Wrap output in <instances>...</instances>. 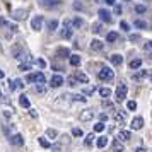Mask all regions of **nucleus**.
<instances>
[{"mask_svg": "<svg viewBox=\"0 0 152 152\" xmlns=\"http://www.w3.org/2000/svg\"><path fill=\"white\" fill-rule=\"evenodd\" d=\"M69 145H70V138L67 137V135H63V137H60L55 144H51L50 147H51L53 152H65V149H67Z\"/></svg>", "mask_w": 152, "mask_h": 152, "instance_id": "obj_1", "label": "nucleus"}, {"mask_svg": "<svg viewBox=\"0 0 152 152\" xmlns=\"http://www.w3.org/2000/svg\"><path fill=\"white\" fill-rule=\"evenodd\" d=\"M126 92H128L126 86H125V84H120V86L116 87V97H115V99H116L118 103L125 101V99H126Z\"/></svg>", "mask_w": 152, "mask_h": 152, "instance_id": "obj_2", "label": "nucleus"}, {"mask_svg": "<svg viewBox=\"0 0 152 152\" xmlns=\"http://www.w3.org/2000/svg\"><path fill=\"white\" fill-rule=\"evenodd\" d=\"M45 75H43L41 72H38V74H31V75H28V82H34L38 84V86H43L45 84Z\"/></svg>", "mask_w": 152, "mask_h": 152, "instance_id": "obj_3", "label": "nucleus"}, {"mask_svg": "<svg viewBox=\"0 0 152 152\" xmlns=\"http://www.w3.org/2000/svg\"><path fill=\"white\" fill-rule=\"evenodd\" d=\"M97 77L101 79V80H111L113 77H115V74H113V70L108 69V67H104V69L99 70V74H97Z\"/></svg>", "mask_w": 152, "mask_h": 152, "instance_id": "obj_4", "label": "nucleus"}, {"mask_svg": "<svg viewBox=\"0 0 152 152\" xmlns=\"http://www.w3.org/2000/svg\"><path fill=\"white\" fill-rule=\"evenodd\" d=\"M72 33H74V29H72V22L65 21L63 22V29H62V38L69 39V38H72Z\"/></svg>", "mask_w": 152, "mask_h": 152, "instance_id": "obj_5", "label": "nucleus"}, {"mask_svg": "<svg viewBox=\"0 0 152 152\" xmlns=\"http://www.w3.org/2000/svg\"><path fill=\"white\" fill-rule=\"evenodd\" d=\"M43 22H45V17H43V15H36L34 19L31 21V29H34V31H41L43 29Z\"/></svg>", "mask_w": 152, "mask_h": 152, "instance_id": "obj_6", "label": "nucleus"}, {"mask_svg": "<svg viewBox=\"0 0 152 152\" xmlns=\"http://www.w3.org/2000/svg\"><path fill=\"white\" fill-rule=\"evenodd\" d=\"M9 140H10V144H12V145H17V147H21V145H24V137H22L21 133H15V135H10V137H9Z\"/></svg>", "mask_w": 152, "mask_h": 152, "instance_id": "obj_7", "label": "nucleus"}, {"mask_svg": "<svg viewBox=\"0 0 152 152\" xmlns=\"http://www.w3.org/2000/svg\"><path fill=\"white\" fill-rule=\"evenodd\" d=\"M12 17H14L15 21H24L26 17H28V10H24V9H17L12 12Z\"/></svg>", "mask_w": 152, "mask_h": 152, "instance_id": "obj_8", "label": "nucleus"}, {"mask_svg": "<svg viewBox=\"0 0 152 152\" xmlns=\"http://www.w3.org/2000/svg\"><path fill=\"white\" fill-rule=\"evenodd\" d=\"M133 130H140L142 126H144V118L142 116H135L133 120H132V125H130Z\"/></svg>", "mask_w": 152, "mask_h": 152, "instance_id": "obj_9", "label": "nucleus"}, {"mask_svg": "<svg viewBox=\"0 0 152 152\" xmlns=\"http://www.w3.org/2000/svg\"><path fill=\"white\" fill-rule=\"evenodd\" d=\"M79 118H80V121H91V120L94 118V111L92 110H84Z\"/></svg>", "mask_w": 152, "mask_h": 152, "instance_id": "obj_10", "label": "nucleus"}, {"mask_svg": "<svg viewBox=\"0 0 152 152\" xmlns=\"http://www.w3.org/2000/svg\"><path fill=\"white\" fill-rule=\"evenodd\" d=\"M62 84H63V77L62 75H53L51 80H50V86H51V87H60Z\"/></svg>", "mask_w": 152, "mask_h": 152, "instance_id": "obj_11", "label": "nucleus"}, {"mask_svg": "<svg viewBox=\"0 0 152 152\" xmlns=\"http://www.w3.org/2000/svg\"><path fill=\"white\" fill-rule=\"evenodd\" d=\"M99 17H101V21L103 22H111V14L106 10V9H99Z\"/></svg>", "mask_w": 152, "mask_h": 152, "instance_id": "obj_12", "label": "nucleus"}, {"mask_svg": "<svg viewBox=\"0 0 152 152\" xmlns=\"http://www.w3.org/2000/svg\"><path fill=\"white\" fill-rule=\"evenodd\" d=\"M104 48L103 41H99V39H92L91 41V50H94V51H101Z\"/></svg>", "mask_w": 152, "mask_h": 152, "instance_id": "obj_13", "label": "nucleus"}, {"mask_svg": "<svg viewBox=\"0 0 152 152\" xmlns=\"http://www.w3.org/2000/svg\"><path fill=\"white\" fill-rule=\"evenodd\" d=\"M39 4H41L43 7L50 9V7H55V5H58L60 2H58V0H39Z\"/></svg>", "mask_w": 152, "mask_h": 152, "instance_id": "obj_14", "label": "nucleus"}, {"mask_svg": "<svg viewBox=\"0 0 152 152\" xmlns=\"http://www.w3.org/2000/svg\"><path fill=\"white\" fill-rule=\"evenodd\" d=\"M110 60H111V63H113V65H121V63H123V56L118 55V53H115V55L110 56Z\"/></svg>", "mask_w": 152, "mask_h": 152, "instance_id": "obj_15", "label": "nucleus"}, {"mask_svg": "<svg viewBox=\"0 0 152 152\" xmlns=\"http://www.w3.org/2000/svg\"><path fill=\"white\" fill-rule=\"evenodd\" d=\"M118 138H120V140H123V142H126V140H130V138H132V133H130V132H126V130H121L120 133H118Z\"/></svg>", "mask_w": 152, "mask_h": 152, "instance_id": "obj_16", "label": "nucleus"}, {"mask_svg": "<svg viewBox=\"0 0 152 152\" xmlns=\"http://www.w3.org/2000/svg\"><path fill=\"white\" fill-rule=\"evenodd\" d=\"M56 55H58V58H69V56H70V51H69L67 48H58Z\"/></svg>", "mask_w": 152, "mask_h": 152, "instance_id": "obj_17", "label": "nucleus"}, {"mask_svg": "<svg viewBox=\"0 0 152 152\" xmlns=\"http://www.w3.org/2000/svg\"><path fill=\"white\" fill-rule=\"evenodd\" d=\"M140 65H142V60H140V58H133V60L130 62V69L132 70H138Z\"/></svg>", "mask_w": 152, "mask_h": 152, "instance_id": "obj_18", "label": "nucleus"}, {"mask_svg": "<svg viewBox=\"0 0 152 152\" xmlns=\"http://www.w3.org/2000/svg\"><path fill=\"white\" fill-rule=\"evenodd\" d=\"M19 104H21L22 108H31V103H29V99L24 94H22L21 97H19Z\"/></svg>", "mask_w": 152, "mask_h": 152, "instance_id": "obj_19", "label": "nucleus"}, {"mask_svg": "<svg viewBox=\"0 0 152 152\" xmlns=\"http://www.w3.org/2000/svg\"><path fill=\"white\" fill-rule=\"evenodd\" d=\"M96 145L99 147V149H104V147L108 145V138H106V137H99L96 140Z\"/></svg>", "mask_w": 152, "mask_h": 152, "instance_id": "obj_20", "label": "nucleus"}, {"mask_svg": "<svg viewBox=\"0 0 152 152\" xmlns=\"http://www.w3.org/2000/svg\"><path fill=\"white\" fill-rule=\"evenodd\" d=\"M113 152H125V147L120 144V140H115L113 142Z\"/></svg>", "mask_w": 152, "mask_h": 152, "instance_id": "obj_21", "label": "nucleus"}, {"mask_svg": "<svg viewBox=\"0 0 152 152\" xmlns=\"http://www.w3.org/2000/svg\"><path fill=\"white\" fill-rule=\"evenodd\" d=\"M115 121H116L120 126L125 125V115H123V113H116V115H115Z\"/></svg>", "mask_w": 152, "mask_h": 152, "instance_id": "obj_22", "label": "nucleus"}, {"mask_svg": "<svg viewBox=\"0 0 152 152\" xmlns=\"http://www.w3.org/2000/svg\"><path fill=\"white\" fill-rule=\"evenodd\" d=\"M69 58H70V63H72L74 67H77V65L80 63V56H79V55H70Z\"/></svg>", "mask_w": 152, "mask_h": 152, "instance_id": "obj_23", "label": "nucleus"}, {"mask_svg": "<svg viewBox=\"0 0 152 152\" xmlns=\"http://www.w3.org/2000/svg\"><path fill=\"white\" fill-rule=\"evenodd\" d=\"M46 137L48 138H56L58 137V132H56L55 128H48V130H46Z\"/></svg>", "mask_w": 152, "mask_h": 152, "instance_id": "obj_24", "label": "nucleus"}, {"mask_svg": "<svg viewBox=\"0 0 152 152\" xmlns=\"http://www.w3.org/2000/svg\"><path fill=\"white\" fill-rule=\"evenodd\" d=\"M99 94H101V97H110L111 96V89H108V87H101V89H99Z\"/></svg>", "mask_w": 152, "mask_h": 152, "instance_id": "obj_25", "label": "nucleus"}, {"mask_svg": "<svg viewBox=\"0 0 152 152\" xmlns=\"http://www.w3.org/2000/svg\"><path fill=\"white\" fill-rule=\"evenodd\" d=\"M58 28V21H55V19H51V21L48 22V29H50V33H53L55 29Z\"/></svg>", "mask_w": 152, "mask_h": 152, "instance_id": "obj_26", "label": "nucleus"}, {"mask_svg": "<svg viewBox=\"0 0 152 152\" xmlns=\"http://www.w3.org/2000/svg\"><path fill=\"white\" fill-rule=\"evenodd\" d=\"M145 75H147V70H140L138 74H135V75H133V80H142Z\"/></svg>", "mask_w": 152, "mask_h": 152, "instance_id": "obj_27", "label": "nucleus"}, {"mask_svg": "<svg viewBox=\"0 0 152 152\" xmlns=\"http://www.w3.org/2000/svg\"><path fill=\"white\" fill-rule=\"evenodd\" d=\"M75 77H77V80H80V82H84V84L89 80V79H87V75H86V74H82V72H77Z\"/></svg>", "mask_w": 152, "mask_h": 152, "instance_id": "obj_28", "label": "nucleus"}, {"mask_svg": "<svg viewBox=\"0 0 152 152\" xmlns=\"http://www.w3.org/2000/svg\"><path fill=\"white\" fill-rule=\"evenodd\" d=\"M116 39H118L116 33H108V36H106V41L108 43H113V41H116Z\"/></svg>", "mask_w": 152, "mask_h": 152, "instance_id": "obj_29", "label": "nucleus"}, {"mask_svg": "<svg viewBox=\"0 0 152 152\" xmlns=\"http://www.w3.org/2000/svg\"><path fill=\"white\" fill-rule=\"evenodd\" d=\"M38 142H39V145H41L43 149H50V145H51L48 140H46V138H43V137H41V138H38Z\"/></svg>", "mask_w": 152, "mask_h": 152, "instance_id": "obj_30", "label": "nucleus"}, {"mask_svg": "<svg viewBox=\"0 0 152 152\" xmlns=\"http://www.w3.org/2000/svg\"><path fill=\"white\" fill-rule=\"evenodd\" d=\"M74 101H80V103H86L87 101V97H84V94H75V96H72Z\"/></svg>", "mask_w": 152, "mask_h": 152, "instance_id": "obj_31", "label": "nucleus"}, {"mask_svg": "<svg viewBox=\"0 0 152 152\" xmlns=\"http://www.w3.org/2000/svg\"><path fill=\"white\" fill-rule=\"evenodd\" d=\"M94 138H96V137H94L92 133H89V135L86 137V140H84V144H86V145H87V147H89V145L92 144V142H94Z\"/></svg>", "mask_w": 152, "mask_h": 152, "instance_id": "obj_32", "label": "nucleus"}, {"mask_svg": "<svg viewBox=\"0 0 152 152\" xmlns=\"http://www.w3.org/2000/svg\"><path fill=\"white\" fill-rule=\"evenodd\" d=\"M92 33H94V34H99V33H101V24H99V22H96V24H92Z\"/></svg>", "mask_w": 152, "mask_h": 152, "instance_id": "obj_33", "label": "nucleus"}, {"mask_svg": "<svg viewBox=\"0 0 152 152\" xmlns=\"http://www.w3.org/2000/svg\"><path fill=\"white\" fill-rule=\"evenodd\" d=\"M103 130H104V123H103V121H99V123L94 125V132L99 133V132H103Z\"/></svg>", "mask_w": 152, "mask_h": 152, "instance_id": "obj_34", "label": "nucleus"}, {"mask_svg": "<svg viewBox=\"0 0 152 152\" xmlns=\"http://www.w3.org/2000/svg\"><path fill=\"white\" fill-rule=\"evenodd\" d=\"M82 24H84V22H82V19H79V17H75V19L72 21V26H74V28H80Z\"/></svg>", "mask_w": 152, "mask_h": 152, "instance_id": "obj_35", "label": "nucleus"}, {"mask_svg": "<svg viewBox=\"0 0 152 152\" xmlns=\"http://www.w3.org/2000/svg\"><path fill=\"white\" fill-rule=\"evenodd\" d=\"M72 135H74V137H82L84 132L80 130V128H72Z\"/></svg>", "mask_w": 152, "mask_h": 152, "instance_id": "obj_36", "label": "nucleus"}, {"mask_svg": "<svg viewBox=\"0 0 152 152\" xmlns=\"http://www.w3.org/2000/svg\"><path fill=\"white\" fill-rule=\"evenodd\" d=\"M135 10H137L138 14H144V12H147V7H145V5H140V4H138V5H135Z\"/></svg>", "mask_w": 152, "mask_h": 152, "instance_id": "obj_37", "label": "nucleus"}, {"mask_svg": "<svg viewBox=\"0 0 152 152\" xmlns=\"http://www.w3.org/2000/svg\"><path fill=\"white\" fill-rule=\"evenodd\" d=\"M126 108L130 111H135L137 110V103H135V101H128V103H126Z\"/></svg>", "mask_w": 152, "mask_h": 152, "instance_id": "obj_38", "label": "nucleus"}, {"mask_svg": "<svg viewBox=\"0 0 152 152\" xmlns=\"http://www.w3.org/2000/svg\"><path fill=\"white\" fill-rule=\"evenodd\" d=\"M137 28H140V29H147V22H144V21H135L133 22Z\"/></svg>", "mask_w": 152, "mask_h": 152, "instance_id": "obj_39", "label": "nucleus"}, {"mask_svg": "<svg viewBox=\"0 0 152 152\" xmlns=\"http://www.w3.org/2000/svg\"><path fill=\"white\" fill-rule=\"evenodd\" d=\"M120 28L123 29V31H130V26H128V24H126L125 21H121V22H120Z\"/></svg>", "mask_w": 152, "mask_h": 152, "instance_id": "obj_40", "label": "nucleus"}, {"mask_svg": "<svg viewBox=\"0 0 152 152\" xmlns=\"http://www.w3.org/2000/svg\"><path fill=\"white\" fill-rule=\"evenodd\" d=\"M121 12H123L121 5H115V14H121Z\"/></svg>", "mask_w": 152, "mask_h": 152, "instance_id": "obj_41", "label": "nucleus"}, {"mask_svg": "<svg viewBox=\"0 0 152 152\" xmlns=\"http://www.w3.org/2000/svg\"><path fill=\"white\" fill-rule=\"evenodd\" d=\"M144 50H152V39H151V41H147L144 45Z\"/></svg>", "mask_w": 152, "mask_h": 152, "instance_id": "obj_42", "label": "nucleus"}, {"mask_svg": "<svg viewBox=\"0 0 152 152\" xmlns=\"http://www.w3.org/2000/svg\"><path fill=\"white\" fill-rule=\"evenodd\" d=\"M14 84H15V87H19V89H21V87H24L22 80H19V79H17V80H14Z\"/></svg>", "mask_w": 152, "mask_h": 152, "instance_id": "obj_43", "label": "nucleus"}, {"mask_svg": "<svg viewBox=\"0 0 152 152\" xmlns=\"http://www.w3.org/2000/svg\"><path fill=\"white\" fill-rule=\"evenodd\" d=\"M99 118H101V121H108V115H106V113H101Z\"/></svg>", "mask_w": 152, "mask_h": 152, "instance_id": "obj_44", "label": "nucleus"}, {"mask_svg": "<svg viewBox=\"0 0 152 152\" xmlns=\"http://www.w3.org/2000/svg\"><path fill=\"white\" fill-rule=\"evenodd\" d=\"M138 39H140V36L138 34H132L130 36V41H138Z\"/></svg>", "mask_w": 152, "mask_h": 152, "instance_id": "obj_45", "label": "nucleus"}, {"mask_svg": "<svg viewBox=\"0 0 152 152\" xmlns=\"http://www.w3.org/2000/svg\"><path fill=\"white\" fill-rule=\"evenodd\" d=\"M36 65H39V67H41V69H43V67H45V65H46V63H45V60H36Z\"/></svg>", "mask_w": 152, "mask_h": 152, "instance_id": "obj_46", "label": "nucleus"}, {"mask_svg": "<svg viewBox=\"0 0 152 152\" xmlns=\"http://www.w3.org/2000/svg\"><path fill=\"white\" fill-rule=\"evenodd\" d=\"M34 91H36V92H45V87H43V86H36Z\"/></svg>", "mask_w": 152, "mask_h": 152, "instance_id": "obj_47", "label": "nucleus"}, {"mask_svg": "<svg viewBox=\"0 0 152 152\" xmlns=\"http://www.w3.org/2000/svg\"><path fill=\"white\" fill-rule=\"evenodd\" d=\"M5 24H7V21L4 17H0V28H5Z\"/></svg>", "mask_w": 152, "mask_h": 152, "instance_id": "obj_48", "label": "nucleus"}, {"mask_svg": "<svg viewBox=\"0 0 152 152\" xmlns=\"http://www.w3.org/2000/svg\"><path fill=\"white\" fill-rule=\"evenodd\" d=\"M19 70H29V65L28 63H22L21 67H19Z\"/></svg>", "mask_w": 152, "mask_h": 152, "instance_id": "obj_49", "label": "nucleus"}, {"mask_svg": "<svg viewBox=\"0 0 152 152\" xmlns=\"http://www.w3.org/2000/svg\"><path fill=\"white\" fill-rule=\"evenodd\" d=\"M69 86H75V79H69Z\"/></svg>", "mask_w": 152, "mask_h": 152, "instance_id": "obj_50", "label": "nucleus"}, {"mask_svg": "<svg viewBox=\"0 0 152 152\" xmlns=\"http://www.w3.org/2000/svg\"><path fill=\"white\" fill-rule=\"evenodd\" d=\"M104 2H106L108 5H115V0H104Z\"/></svg>", "mask_w": 152, "mask_h": 152, "instance_id": "obj_51", "label": "nucleus"}, {"mask_svg": "<svg viewBox=\"0 0 152 152\" xmlns=\"http://www.w3.org/2000/svg\"><path fill=\"white\" fill-rule=\"evenodd\" d=\"M74 9H82V5H80V4H77V2H75V4H74Z\"/></svg>", "mask_w": 152, "mask_h": 152, "instance_id": "obj_52", "label": "nucleus"}, {"mask_svg": "<svg viewBox=\"0 0 152 152\" xmlns=\"http://www.w3.org/2000/svg\"><path fill=\"white\" fill-rule=\"evenodd\" d=\"M135 152H147V151H145L144 147H138V149H137V151H135Z\"/></svg>", "mask_w": 152, "mask_h": 152, "instance_id": "obj_53", "label": "nucleus"}, {"mask_svg": "<svg viewBox=\"0 0 152 152\" xmlns=\"http://www.w3.org/2000/svg\"><path fill=\"white\" fill-rule=\"evenodd\" d=\"M4 75H5V74H4V70L0 69V79H4Z\"/></svg>", "mask_w": 152, "mask_h": 152, "instance_id": "obj_54", "label": "nucleus"}, {"mask_svg": "<svg viewBox=\"0 0 152 152\" xmlns=\"http://www.w3.org/2000/svg\"><path fill=\"white\" fill-rule=\"evenodd\" d=\"M149 62H152V53H151V55H149Z\"/></svg>", "mask_w": 152, "mask_h": 152, "instance_id": "obj_55", "label": "nucleus"}, {"mask_svg": "<svg viewBox=\"0 0 152 152\" xmlns=\"http://www.w3.org/2000/svg\"><path fill=\"white\" fill-rule=\"evenodd\" d=\"M0 97H2V92H0Z\"/></svg>", "mask_w": 152, "mask_h": 152, "instance_id": "obj_56", "label": "nucleus"}, {"mask_svg": "<svg viewBox=\"0 0 152 152\" xmlns=\"http://www.w3.org/2000/svg\"><path fill=\"white\" fill-rule=\"evenodd\" d=\"M0 50H2V46H0Z\"/></svg>", "mask_w": 152, "mask_h": 152, "instance_id": "obj_57", "label": "nucleus"}]
</instances>
